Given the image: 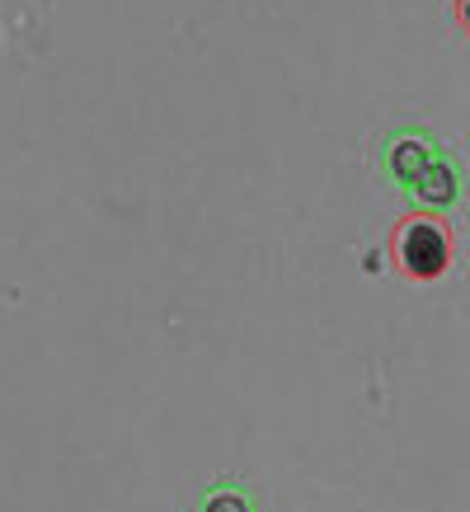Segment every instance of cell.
I'll return each instance as SVG.
<instances>
[{"label":"cell","mask_w":470,"mask_h":512,"mask_svg":"<svg viewBox=\"0 0 470 512\" xmlns=\"http://www.w3.org/2000/svg\"><path fill=\"white\" fill-rule=\"evenodd\" d=\"M203 512H250V498L240 494V489H217V494L207 498Z\"/></svg>","instance_id":"obj_4"},{"label":"cell","mask_w":470,"mask_h":512,"mask_svg":"<svg viewBox=\"0 0 470 512\" xmlns=\"http://www.w3.org/2000/svg\"><path fill=\"white\" fill-rule=\"evenodd\" d=\"M433 156H438V141L428 137L423 127H395V132H386L381 151H376V170H381V179L405 188L419 179Z\"/></svg>","instance_id":"obj_2"},{"label":"cell","mask_w":470,"mask_h":512,"mask_svg":"<svg viewBox=\"0 0 470 512\" xmlns=\"http://www.w3.org/2000/svg\"><path fill=\"white\" fill-rule=\"evenodd\" d=\"M386 254L400 278L409 282H438L452 273L456 231L442 212H405L386 235Z\"/></svg>","instance_id":"obj_1"},{"label":"cell","mask_w":470,"mask_h":512,"mask_svg":"<svg viewBox=\"0 0 470 512\" xmlns=\"http://www.w3.org/2000/svg\"><path fill=\"white\" fill-rule=\"evenodd\" d=\"M409 188H414V193H419V202H428V207H447V202L461 193V174H456V165L447 156H433Z\"/></svg>","instance_id":"obj_3"},{"label":"cell","mask_w":470,"mask_h":512,"mask_svg":"<svg viewBox=\"0 0 470 512\" xmlns=\"http://www.w3.org/2000/svg\"><path fill=\"white\" fill-rule=\"evenodd\" d=\"M452 19H456V29L470 38V0H452Z\"/></svg>","instance_id":"obj_5"}]
</instances>
